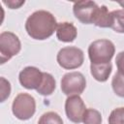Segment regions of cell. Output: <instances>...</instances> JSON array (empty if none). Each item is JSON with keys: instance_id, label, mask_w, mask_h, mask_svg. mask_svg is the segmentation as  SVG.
<instances>
[{"instance_id": "7", "label": "cell", "mask_w": 124, "mask_h": 124, "mask_svg": "<svg viewBox=\"0 0 124 124\" xmlns=\"http://www.w3.org/2000/svg\"><path fill=\"white\" fill-rule=\"evenodd\" d=\"M86 107L79 95L68 96L65 101V112L68 119L74 123L82 122Z\"/></svg>"}, {"instance_id": "16", "label": "cell", "mask_w": 124, "mask_h": 124, "mask_svg": "<svg viewBox=\"0 0 124 124\" xmlns=\"http://www.w3.org/2000/svg\"><path fill=\"white\" fill-rule=\"evenodd\" d=\"M38 124H63V120L57 112L47 111L41 115Z\"/></svg>"}, {"instance_id": "9", "label": "cell", "mask_w": 124, "mask_h": 124, "mask_svg": "<svg viewBox=\"0 0 124 124\" xmlns=\"http://www.w3.org/2000/svg\"><path fill=\"white\" fill-rule=\"evenodd\" d=\"M43 73L40 69L34 66L23 68L18 75V80L21 86L28 90H37L43 80Z\"/></svg>"}, {"instance_id": "18", "label": "cell", "mask_w": 124, "mask_h": 124, "mask_svg": "<svg viewBox=\"0 0 124 124\" xmlns=\"http://www.w3.org/2000/svg\"><path fill=\"white\" fill-rule=\"evenodd\" d=\"M108 121V124H124V107H119L111 110Z\"/></svg>"}, {"instance_id": "14", "label": "cell", "mask_w": 124, "mask_h": 124, "mask_svg": "<svg viewBox=\"0 0 124 124\" xmlns=\"http://www.w3.org/2000/svg\"><path fill=\"white\" fill-rule=\"evenodd\" d=\"M111 14L110 28L116 33H124V9L114 10Z\"/></svg>"}, {"instance_id": "1", "label": "cell", "mask_w": 124, "mask_h": 124, "mask_svg": "<svg viewBox=\"0 0 124 124\" xmlns=\"http://www.w3.org/2000/svg\"><path fill=\"white\" fill-rule=\"evenodd\" d=\"M57 21L54 16L45 10H39L31 14L25 21V30L34 40L44 41L51 37L56 31Z\"/></svg>"}, {"instance_id": "15", "label": "cell", "mask_w": 124, "mask_h": 124, "mask_svg": "<svg viewBox=\"0 0 124 124\" xmlns=\"http://www.w3.org/2000/svg\"><path fill=\"white\" fill-rule=\"evenodd\" d=\"M102 114L96 108H86L82 122L83 124H102Z\"/></svg>"}, {"instance_id": "2", "label": "cell", "mask_w": 124, "mask_h": 124, "mask_svg": "<svg viewBox=\"0 0 124 124\" xmlns=\"http://www.w3.org/2000/svg\"><path fill=\"white\" fill-rule=\"evenodd\" d=\"M114 53V44L108 39L93 41L88 46V57L92 64L110 63Z\"/></svg>"}, {"instance_id": "11", "label": "cell", "mask_w": 124, "mask_h": 124, "mask_svg": "<svg viewBox=\"0 0 124 124\" xmlns=\"http://www.w3.org/2000/svg\"><path fill=\"white\" fill-rule=\"evenodd\" d=\"M112 71L111 63L107 64H90V73L91 76L100 82H105L108 79Z\"/></svg>"}, {"instance_id": "13", "label": "cell", "mask_w": 124, "mask_h": 124, "mask_svg": "<svg viewBox=\"0 0 124 124\" xmlns=\"http://www.w3.org/2000/svg\"><path fill=\"white\" fill-rule=\"evenodd\" d=\"M56 87V81L55 78H53V76L49 73H43V80L41 85L38 87V89L36 90L40 95L43 96H49L51 95Z\"/></svg>"}, {"instance_id": "6", "label": "cell", "mask_w": 124, "mask_h": 124, "mask_svg": "<svg viewBox=\"0 0 124 124\" xmlns=\"http://www.w3.org/2000/svg\"><path fill=\"white\" fill-rule=\"evenodd\" d=\"M61 90L67 96L80 95L86 87L85 77L80 72H70L61 78Z\"/></svg>"}, {"instance_id": "5", "label": "cell", "mask_w": 124, "mask_h": 124, "mask_svg": "<svg viewBox=\"0 0 124 124\" xmlns=\"http://www.w3.org/2000/svg\"><path fill=\"white\" fill-rule=\"evenodd\" d=\"M21 49V43L17 35L10 31H4L0 34V58L1 64L10 60L13 56L18 54Z\"/></svg>"}, {"instance_id": "12", "label": "cell", "mask_w": 124, "mask_h": 124, "mask_svg": "<svg viewBox=\"0 0 124 124\" xmlns=\"http://www.w3.org/2000/svg\"><path fill=\"white\" fill-rule=\"evenodd\" d=\"M92 24H94L98 27H101V28H110L111 14H110V12H108V9L107 8V6H105V5L99 6V8L96 12V15L94 16Z\"/></svg>"}, {"instance_id": "4", "label": "cell", "mask_w": 124, "mask_h": 124, "mask_svg": "<svg viewBox=\"0 0 124 124\" xmlns=\"http://www.w3.org/2000/svg\"><path fill=\"white\" fill-rule=\"evenodd\" d=\"M58 65L65 70L79 68L84 62V53L78 46L62 47L56 56Z\"/></svg>"}, {"instance_id": "19", "label": "cell", "mask_w": 124, "mask_h": 124, "mask_svg": "<svg viewBox=\"0 0 124 124\" xmlns=\"http://www.w3.org/2000/svg\"><path fill=\"white\" fill-rule=\"evenodd\" d=\"M11 94V83L5 78L1 77V102H5V100Z\"/></svg>"}, {"instance_id": "3", "label": "cell", "mask_w": 124, "mask_h": 124, "mask_svg": "<svg viewBox=\"0 0 124 124\" xmlns=\"http://www.w3.org/2000/svg\"><path fill=\"white\" fill-rule=\"evenodd\" d=\"M12 112L19 120H28L36 112V101L28 93H19L12 104Z\"/></svg>"}, {"instance_id": "10", "label": "cell", "mask_w": 124, "mask_h": 124, "mask_svg": "<svg viewBox=\"0 0 124 124\" xmlns=\"http://www.w3.org/2000/svg\"><path fill=\"white\" fill-rule=\"evenodd\" d=\"M78 36V29L72 23L68 21L59 22L56 28V37L60 42L72 43Z\"/></svg>"}, {"instance_id": "17", "label": "cell", "mask_w": 124, "mask_h": 124, "mask_svg": "<svg viewBox=\"0 0 124 124\" xmlns=\"http://www.w3.org/2000/svg\"><path fill=\"white\" fill-rule=\"evenodd\" d=\"M111 87L113 92L117 96L124 98V76L119 73H116L112 78Z\"/></svg>"}, {"instance_id": "8", "label": "cell", "mask_w": 124, "mask_h": 124, "mask_svg": "<svg viewBox=\"0 0 124 124\" xmlns=\"http://www.w3.org/2000/svg\"><path fill=\"white\" fill-rule=\"evenodd\" d=\"M99 6L94 1H78L73 5V13L81 23L92 24Z\"/></svg>"}, {"instance_id": "21", "label": "cell", "mask_w": 124, "mask_h": 124, "mask_svg": "<svg viewBox=\"0 0 124 124\" xmlns=\"http://www.w3.org/2000/svg\"><path fill=\"white\" fill-rule=\"evenodd\" d=\"M2 3L4 4V5H6L8 8H10V9H18V8H20L22 5H24V3H25V1L24 0H8V1H6V0H3L2 1Z\"/></svg>"}, {"instance_id": "20", "label": "cell", "mask_w": 124, "mask_h": 124, "mask_svg": "<svg viewBox=\"0 0 124 124\" xmlns=\"http://www.w3.org/2000/svg\"><path fill=\"white\" fill-rule=\"evenodd\" d=\"M115 64L117 67V73L124 76V51H120L116 55Z\"/></svg>"}]
</instances>
